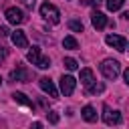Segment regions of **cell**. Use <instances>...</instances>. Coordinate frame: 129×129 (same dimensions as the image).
Instances as JSON below:
<instances>
[{
    "label": "cell",
    "mask_w": 129,
    "mask_h": 129,
    "mask_svg": "<svg viewBox=\"0 0 129 129\" xmlns=\"http://www.w3.org/2000/svg\"><path fill=\"white\" fill-rule=\"evenodd\" d=\"M99 69H101L103 77L109 79V81H115V79L119 77V73H121V64H119L117 60H113V58H105Z\"/></svg>",
    "instance_id": "obj_1"
},
{
    "label": "cell",
    "mask_w": 129,
    "mask_h": 129,
    "mask_svg": "<svg viewBox=\"0 0 129 129\" xmlns=\"http://www.w3.org/2000/svg\"><path fill=\"white\" fill-rule=\"evenodd\" d=\"M26 58H28V62L36 64L38 69H48V67H50V58H48V56H44V54L40 52V48H38V46H32V48L26 52Z\"/></svg>",
    "instance_id": "obj_2"
},
{
    "label": "cell",
    "mask_w": 129,
    "mask_h": 129,
    "mask_svg": "<svg viewBox=\"0 0 129 129\" xmlns=\"http://www.w3.org/2000/svg\"><path fill=\"white\" fill-rule=\"evenodd\" d=\"M40 16H42L44 20H48L50 24H58V22H60V12H58V8H56L54 4H50V2H44V4L40 6Z\"/></svg>",
    "instance_id": "obj_3"
},
{
    "label": "cell",
    "mask_w": 129,
    "mask_h": 129,
    "mask_svg": "<svg viewBox=\"0 0 129 129\" xmlns=\"http://www.w3.org/2000/svg\"><path fill=\"white\" fill-rule=\"evenodd\" d=\"M4 16H6V20H8L10 24H22V22L26 20V14H24L20 8H16V6H10V8H6Z\"/></svg>",
    "instance_id": "obj_4"
},
{
    "label": "cell",
    "mask_w": 129,
    "mask_h": 129,
    "mask_svg": "<svg viewBox=\"0 0 129 129\" xmlns=\"http://www.w3.org/2000/svg\"><path fill=\"white\" fill-rule=\"evenodd\" d=\"M75 87H77V79L75 77H71V75H62L60 77V93L64 97L73 95L75 93Z\"/></svg>",
    "instance_id": "obj_5"
},
{
    "label": "cell",
    "mask_w": 129,
    "mask_h": 129,
    "mask_svg": "<svg viewBox=\"0 0 129 129\" xmlns=\"http://www.w3.org/2000/svg\"><path fill=\"white\" fill-rule=\"evenodd\" d=\"M105 42H107L109 46L117 48L119 52H123V50L127 48V38H125V36H119V34H107V36H105Z\"/></svg>",
    "instance_id": "obj_6"
},
{
    "label": "cell",
    "mask_w": 129,
    "mask_h": 129,
    "mask_svg": "<svg viewBox=\"0 0 129 129\" xmlns=\"http://www.w3.org/2000/svg\"><path fill=\"white\" fill-rule=\"evenodd\" d=\"M103 121L107 125H119L121 123V113L117 109H111V107H103Z\"/></svg>",
    "instance_id": "obj_7"
},
{
    "label": "cell",
    "mask_w": 129,
    "mask_h": 129,
    "mask_svg": "<svg viewBox=\"0 0 129 129\" xmlns=\"http://www.w3.org/2000/svg\"><path fill=\"white\" fill-rule=\"evenodd\" d=\"M38 87L48 95V97H52V99H56L58 97V91H56V87H54V83L48 79V77H42V79H38Z\"/></svg>",
    "instance_id": "obj_8"
},
{
    "label": "cell",
    "mask_w": 129,
    "mask_h": 129,
    "mask_svg": "<svg viewBox=\"0 0 129 129\" xmlns=\"http://www.w3.org/2000/svg\"><path fill=\"white\" fill-rule=\"evenodd\" d=\"M10 38H12V44H14V46H18V48H28V38H26L24 30H14V32L10 34Z\"/></svg>",
    "instance_id": "obj_9"
},
{
    "label": "cell",
    "mask_w": 129,
    "mask_h": 129,
    "mask_svg": "<svg viewBox=\"0 0 129 129\" xmlns=\"http://www.w3.org/2000/svg\"><path fill=\"white\" fill-rule=\"evenodd\" d=\"M91 22H93V26H95L97 30H103V28L109 24L107 16H105L103 12H99V10H95V12H93V16H91Z\"/></svg>",
    "instance_id": "obj_10"
},
{
    "label": "cell",
    "mask_w": 129,
    "mask_h": 129,
    "mask_svg": "<svg viewBox=\"0 0 129 129\" xmlns=\"http://www.w3.org/2000/svg\"><path fill=\"white\" fill-rule=\"evenodd\" d=\"M81 115H83V119H85L87 123H95V121H97V111H95V107H91V105H85L83 111H81Z\"/></svg>",
    "instance_id": "obj_11"
},
{
    "label": "cell",
    "mask_w": 129,
    "mask_h": 129,
    "mask_svg": "<svg viewBox=\"0 0 129 129\" xmlns=\"http://www.w3.org/2000/svg\"><path fill=\"white\" fill-rule=\"evenodd\" d=\"M81 83H83L85 87H91V85L95 83V75H93L91 69H83V71H81Z\"/></svg>",
    "instance_id": "obj_12"
},
{
    "label": "cell",
    "mask_w": 129,
    "mask_h": 129,
    "mask_svg": "<svg viewBox=\"0 0 129 129\" xmlns=\"http://www.w3.org/2000/svg\"><path fill=\"white\" fill-rule=\"evenodd\" d=\"M10 79H12V81H20V83H24V81H28V73H26L24 69H16V71L10 73Z\"/></svg>",
    "instance_id": "obj_13"
},
{
    "label": "cell",
    "mask_w": 129,
    "mask_h": 129,
    "mask_svg": "<svg viewBox=\"0 0 129 129\" xmlns=\"http://www.w3.org/2000/svg\"><path fill=\"white\" fill-rule=\"evenodd\" d=\"M12 99H14L16 103L24 105V107H34V105H32V101H30V99H28L24 93H14V95H12Z\"/></svg>",
    "instance_id": "obj_14"
},
{
    "label": "cell",
    "mask_w": 129,
    "mask_h": 129,
    "mask_svg": "<svg viewBox=\"0 0 129 129\" xmlns=\"http://www.w3.org/2000/svg\"><path fill=\"white\" fill-rule=\"evenodd\" d=\"M62 46L69 48V50H75V48H79V42H77L75 36H64L62 38Z\"/></svg>",
    "instance_id": "obj_15"
},
{
    "label": "cell",
    "mask_w": 129,
    "mask_h": 129,
    "mask_svg": "<svg viewBox=\"0 0 129 129\" xmlns=\"http://www.w3.org/2000/svg\"><path fill=\"white\" fill-rule=\"evenodd\" d=\"M123 4H125V0H107V8H109L111 12L121 10V8H123Z\"/></svg>",
    "instance_id": "obj_16"
},
{
    "label": "cell",
    "mask_w": 129,
    "mask_h": 129,
    "mask_svg": "<svg viewBox=\"0 0 129 129\" xmlns=\"http://www.w3.org/2000/svg\"><path fill=\"white\" fill-rule=\"evenodd\" d=\"M105 91V85L103 83H93L91 87H87V93L89 95H97V93H103Z\"/></svg>",
    "instance_id": "obj_17"
},
{
    "label": "cell",
    "mask_w": 129,
    "mask_h": 129,
    "mask_svg": "<svg viewBox=\"0 0 129 129\" xmlns=\"http://www.w3.org/2000/svg\"><path fill=\"white\" fill-rule=\"evenodd\" d=\"M69 28L73 30V32H83V22L81 20H69Z\"/></svg>",
    "instance_id": "obj_18"
},
{
    "label": "cell",
    "mask_w": 129,
    "mask_h": 129,
    "mask_svg": "<svg viewBox=\"0 0 129 129\" xmlns=\"http://www.w3.org/2000/svg\"><path fill=\"white\" fill-rule=\"evenodd\" d=\"M62 64H64V67H67V69H69V71H77V67H79V62H77V60H75V58H71V56H67V58H64V62H62Z\"/></svg>",
    "instance_id": "obj_19"
},
{
    "label": "cell",
    "mask_w": 129,
    "mask_h": 129,
    "mask_svg": "<svg viewBox=\"0 0 129 129\" xmlns=\"http://www.w3.org/2000/svg\"><path fill=\"white\" fill-rule=\"evenodd\" d=\"M46 117H48V123H52V125L58 123V113H56V111H48Z\"/></svg>",
    "instance_id": "obj_20"
},
{
    "label": "cell",
    "mask_w": 129,
    "mask_h": 129,
    "mask_svg": "<svg viewBox=\"0 0 129 129\" xmlns=\"http://www.w3.org/2000/svg\"><path fill=\"white\" fill-rule=\"evenodd\" d=\"M6 56H8V50H6L4 46H0V62H2V60H4Z\"/></svg>",
    "instance_id": "obj_21"
},
{
    "label": "cell",
    "mask_w": 129,
    "mask_h": 129,
    "mask_svg": "<svg viewBox=\"0 0 129 129\" xmlns=\"http://www.w3.org/2000/svg\"><path fill=\"white\" fill-rule=\"evenodd\" d=\"M22 4H24L26 8H34V4H36V0H22Z\"/></svg>",
    "instance_id": "obj_22"
},
{
    "label": "cell",
    "mask_w": 129,
    "mask_h": 129,
    "mask_svg": "<svg viewBox=\"0 0 129 129\" xmlns=\"http://www.w3.org/2000/svg\"><path fill=\"white\" fill-rule=\"evenodd\" d=\"M8 34H10L8 26H0V36H8Z\"/></svg>",
    "instance_id": "obj_23"
},
{
    "label": "cell",
    "mask_w": 129,
    "mask_h": 129,
    "mask_svg": "<svg viewBox=\"0 0 129 129\" xmlns=\"http://www.w3.org/2000/svg\"><path fill=\"white\" fill-rule=\"evenodd\" d=\"M83 4H87V6H97L99 4V0H81Z\"/></svg>",
    "instance_id": "obj_24"
},
{
    "label": "cell",
    "mask_w": 129,
    "mask_h": 129,
    "mask_svg": "<svg viewBox=\"0 0 129 129\" xmlns=\"http://www.w3.org/2000/svg\"><path fill=\"white\" fill-rule=\"evenodd\" d=\"M30 129H42V123H40V121H34V123L30 125Z\"/></svg>",
    "instance_id": "obj_25"
},
{
    "label": "cell",
    "mask_w": 129,
    "mask_h": 129,
    "mask_svg": "<svg viewBox=\"0 0 129 129\" xmlns=\"http://www.w3.org/2000/svg\"><path fill=\"white\" fill-rule=\"evenodd\" d=\"M123 81H125V83H129V69H125V71H123Z\"/></svg>",
    "instance_id": "obj_26"
},
{
    "label": "cell",
    "mask_w": 129,
    "mask_h": 129,
    "mask_svg": "<svg viewBox=\"0 0 129 129\" xmlns=\"http://www.w3.org/2000/svg\"><path fill=\"white\" fill-rule=\"evenodd\" d=\"M0 85H2V77H0Z\"/></svg>",
    "instance_id": "obj_27"
}]
</instances>
